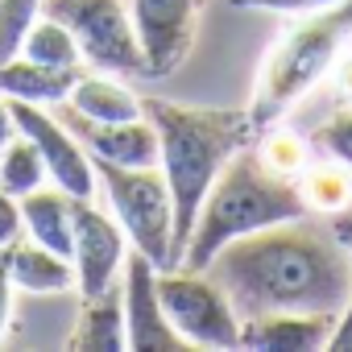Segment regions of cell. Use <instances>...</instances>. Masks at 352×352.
Returning <instances> with one entry per match:
<instances>
[{
    "label": "cell",
    "mask_w": 352,
    "mask_h": 352,
    "mask_svg": "<svg viewBox=\"0 0 352 352\" xmlns=\"http://www.w3.org/2000/svg\"><path fill=\"white\" fill-rule=\"evenodd\" d=\"M204 274L232 298L241 319L278 311L340 315L352 290V253L336 228L298 216L228 241Z\"/></svg>",
    "instance_id": "1"
},
{
    "label": "cell",
    "mask_w": 352,
    "mask_h": 352,
    "mask_svg": "<svg viewBox=\"0 0 352 352\" xmlns=\"http://www.w3.org/2000/svg\"><path fill=\"white\" fill-rule=\"evenodd\" d=\"M141 112L157 133V166L174 199V265H179L195 216L220 166L257 141L249 108H191L162 96H141Z\"/></svg>",
    "instance_id": "2"
},
{
    "label": "cell",
    "mask_w": 352,
    "mask_h": 352,
    "mask_svg": "<svg viewBox=\"0 0 352 352\" xmlns=\"http://www.w3.org/2000/svg\"><path fill=\"white\" fill-rule=\"evenodd\" d=\"M298 216H307L298 179L274 174L261 162L257 145H245L220 166L216 183L208 187L179 265L183 270H208V261L228 241L249 236V232L270 228V224H282V220H298Z\"/></svg>",
    "instance_id": "3"
},
{
    "label": "cell",
    "mask_w": 352,
    "mask_h": 352,
    "mask_svg": "<svg viewBox=\"0 0 352 352\" xmlns=\"http://www.w3.org/2000/svg\"><path fill=\"white\" fill-rule=\"evenodd\" d=\"M348 42H352V0H340V5L319 13H302L261 58L249 100L257 133L278 124L323 75H331V63Z\"/></svg>",
    "instance_id": "4"
},
{
    "label": "cell",
    "mask_w": 352,
    "mask_h": 352,
    "mask_svg": "<svg viewBox=\"0 0 352 352\" xmlns=\"http://www.w3.org/2000/svg\"><path fill=\"white\" fill-rule=\"evenodd\" d=\"M91 166L133 249L145 253L157 270H174V199L162 166H116V162H91Z\"/></svg>",
    "instance_id": "5"
},
{
    "label": "cell",
    "mask_w": 352,
    "mask_h": 352,
    "mask_svg": "<svg viewBox=\"0 0 352 352\" xmlns=\"http://www.w3.org/2000/svg\"><path fill=\"white\" fill-rule=\"evenodd\" d=\"M42 13L63 21L91 71L116 79H145V54L133 30L129 0H42Z\"/></svg>",
    "instance_id": "6"
},
{
    "label": "cell",
    "mask_w": 352,
    "mask_h": 352,
    "mask_svg": "<svg viewBox=\"0 0 352 352\" xmlns=\"http://www.w3.org/2000/svg\"><path fill=\"white\" fill-rule=\"evenodd\" d=\"M157 294L162 307L191 348H212V352H232L241 348V315L232 298L204 274V270H157Z\"/></svg>",
    "instance_id": "7"
},
{
    "label": "cell",
    "mask_w": 352,
    "mask_h": 352,
    "mask_svg": "<svg viewBox=\"0 0 352 352\" xmlns=\"http://www.w3.org/2000/svg\"><path fill=\"white\" fill-rule=\"evenodd\" d=\"M129 13L145 54V79L174 75L195 46L204 0H129Z\"/></svg>",
    "instance_id": "8"
},
{
    "label": "cell",
    "mask_w": 352,
    "mask_h": 352,
    "mask_svg": "<svg viewBox=\"0 0 352 352\" xmlns=\"http://www.w3.org/2000/svg\"><path fill=\"white\" fill-rule=\"evenodd\" d=\"M9 104H13L17 133H25L34 141L54 187H63L71 199H96L100 179H96V166H91L87 149L75 141V133L42 104H25V100H9Z\"/></svg>",
    "instance_id": "9"
},
{
    "label": "cell",
    "mask_w": 352,
    "mask_h": 352,
    "mask_svg": "<svg viewBox=\"0 0 352 352\" xmlns=\"http://www.w3.org/2000/svg\"><path fill=\"white\" fill-rule=\"evenodd\" d=\"M120 294H124V340L129 352H183L191 348L174 331L162 294H157V265L145 253H129L120 270Z\"/></svg>",
    "instance_id": "10"
},
{
    "label": "cell",
    "mask_w": 352,
    "mask_h": 352,
    "mask_svg": "<svg viewBox=\"0 0 352 352\" xmlns=\"http://www.w3.org/2000/svg\"><path fill=\"white\" fill-rule=\"evenodd\" d=\"M129 257V236L124 228L104 216L91 199H75V228H71V265H75V290L100 294L112 286L124 270Z\"/></svg>",
    "instance_id": "11"
},
{
    "label": "cell",
    "mask_w": 352,
    "mask_h": 352,
    "mask_svg": "<svg viewBox=\"0 0 352 352\" xmlns=\"http://www.w3.org/2000/svg\"><path fill=\"white\" fill-rule=\"evenodd\" d=\"M75 141L87 149L91 162H116V166H157V133L145 120V112L137 120H91L67 104H58L54 112Z\"/></svg>",
    "instance_id": "12"
},
{
    "label": "cell",
    "mask_w": 352,
    "mask_h": 352,
    "mask_svg": "<svg viewBox=\"0 0 352 352\" xmlns=\"http://www.w3.org/2000/svg\"><path fill=\"white\" fill-rule=\"evenodd\" d=\"M336 315H294V311H278V315H253L241 319V348L253 352H319L327 348Z\"/></svg>",
    "instance_id": "13"
},
{
    "label": "cell",
    "mask_w": 352,
    "mask_h": 352,
    "mask_svg": "<svg viewBox=\"0 0 352 352\" xmlns=\"http://www.w3.org/2000/svg\"><path fill=\"white\" fill-rule=\"evenodd\" d=\"M71 352H129L124 340V294L120 282L104 286L100 294H87L75 319V331L67 336Z\"/></svg>",
    "instance_id": "14"
},
{
    "label": "cell",
    "mask_w": 352,
    "mask_h": 352,
    "mask_svg": "<svg viewBox=\"0 0 352 352\" xmlns=\"http://www.w3.org/2000/svg\"><path fill=\"white\" fill-rule=\"evenodd\" d=\"M21 204V228L30 241L71 257V228H75V199L63 187H38L17 199Z\"/></svg>",
    "instance_id": "15"
},
{
    "label": "cell",
    "mask_w": 352,
    "mask_h": 352,
    "mask_svg": "<svg viewBox=\"0 0 352 352\" xmlns=\"http://www.w3.org/2000/svg\"><path fill=\"white\" fill-rule=\"evenodd\" d=\"M9 270H13V286L25 290V294H63V290H75V265L71 257L21 236L13 241L9 249Z\"/></svg>",
    "instance_id": "16"
},
{
    "label": "cell",
    "mask_w": 352,
    "mask_h": 352,
    "mask_svg": "<svg viewBox=\"0 0 352 352\" xmlns=\"http://www.w3.org/2000/svg\"><path fill=\"white\" fill-rule=\"evenodd\" d=\"M79 75H83V67L63 71V67H42V63L17 54L13 63L0 67V91H5L9 100H25V104L58 108V104L71 96V87H75Z\"/></svg>",
    "instance_id": "17"
},
{
    "label": "cell",
    "mask_w": 352,
    "mask_h": 352,
    "mask_svg": "<svg viewBox=\"0 0 352 352\" xmlns=\"http://www.w3.org/2000/svg\"><path fill=\"white\" fill-rule=\"evenodd\" d=\"M63 104L83 112V116H91V120H137L141 116V100L129 87H120L112 75H100V71L96 75H79Z\"/></svg>",
    "instance_id": "18"
},
{
    "label": "cell",
    "mask_w": 352,
    "mask_h": 352,
    "mask_svg": "<svg viewBox=\"0 0 352 352\" xmlns=\"http://www.w3.org/2000/svg\"><path fill=\"white\" fill-rule=\"evenodd\" d=\"M298 191H302V204L307 212H319V216H340L348 204H352V170L336 157L327 162H307L302 174H298Z\"/></svg>",
    "instance_id": "19"
},
{
    "label": "cell",
    "mask_w": 352,
    "mask_h": 352,
    "mask_svg": "<svg viewBox=\"0 0 352 352\" xmlns=\"http://www.w3.org/2000/svg\"><path fill=\"white\" fill-rule=\"evenodd\" d=\"M46 179L50 174H46V162L34 149V141L25 133H13L5 141V149H0V191H9V195L21 199V195L38 191Z\"/></svg>",
    "instance_id": "20"
},
{
    "label": "cell",
    "mask_w": 352,
    "mask_h": 352,
    "mask_svg": "<svg viewBox=\"0 0 352 352\" xmlns=\"http://www.w3.org/2000/svg\"><path fill=\"white\" fill-rule=\"evenodd\" d=\"M21 54L34 58V63H42V67H63V71H75V67L83 63L79 42L71 38V30H67L63 21H54V17H46V13L30 25Z\"/></svg>",
    "instance_id": "21"
},
{
    "label": "cell",
    "mask_w": 352,
    "mask_h": 352,
    "mask_svg": "<svg viewBox=\"0 0 352 352\" xmlns=\"http://www.w3.org/2000/svg\"><path fill=\"white\" fill-rule=\"evenodd\" d=\"M257 153H261V162L274 170V174H286V179H298L302 174V166H307V153H311V145L298 137V133H290V129H261L257 133Z\"/></svg>",
    "instance_id": "22"
},
{
    "label": "cell",
    "mask_w": 352,
    "mask_h": 352,
    "mask_svg": "<svg viewBox=\"0 0 352 352\" xmlns=\"http://www.w3.org/2000/svg\"><path fill=\"white\" fill-rule=\"evenodd\" d=\"M38 17H42V0H0V67L21 54L25 34Z\"/></svg>",
    "instance_id": "23"
},
{
    "label": "cell",
    "mask_w": 352,
    "mask_h": 352,
    "mask_svg": "<svg viewBox=\"0 0 352 352\" xmlns=\"http://www.w3.org/2000/svg\"><path fill=\"white\" fill-rule=\"evenodd\" d=\"M315 149H319L323 157H336V162H344V166L352 170V112H348V108L336 112L331 120H323V124L315 129Z\"/></svg>",
    "instance_id": "24"
},
{
    "label": "cell",
    "mask_w": 352,
    "mask_h": 352,
    "mask_svg": "<svg viewBox=\"0 0 352 352\" xmlns=\"http://www.w3.org/2000/svg\"><path fill=\"white\" fill-rule=\"evenodd\" d=\"M232 9H270V13H290V17H302V13H319V9H331L340 0H228Z\"/></svg>",
    "instance_id": "25"
},
{
    "label": "cell",
    "mask_w": 352,
    "mask_h": 352,
    "mask_svg": "<svg viewBox=\"0 0 352 352\" xmlns=\"http://www.w3.org/2000/svg\"><path fill=\"white\" fill-rule=\"evenodd\" d=\"M21 236H25V228H21V204H17V195L0 191V249H9Z\"/></svg>",
    "instance_id": "26"
},
{
    "label": "cell",
    "mask_w": 352,
    "mask_h": 352,
    "mask_svg": "<svg viewBox=\"0 0 352 352\" xmlns=\"http://www.w3.org/2000/svg\"><path fill=\"white\" fill-rule=\"evenodd\" d=\"M13 249V245H9ZM9 249H0V344H5V331H9V315H13V270H9Z\"/></svg>",
    "instance_id": "27"
},
{
    "label": "cell",
    "mask_w": 352,
    "mask_h": 352,
    "mask_svg": "<svg viewBox=\"0 0 352 352\" xmlns=\"http://www.w3.org/2000/svg\"><path fill=\"white\" fill-rule=\"evenodd\" d=\"M327 352H352V290L331 323V336H327Z\"/></svg>",
    "instance_id": "28"
},
{
    "label": "cell",
    "mask_w": 352,
    "mask_h": 352,
    "mask_svg": "<svg viewBox=\"0 0 352 352\" xmlns=\"http://www.w3.org/2000/svg\"><path fill=\"white\" fill-rule=\"evenodd\" d=\"M331 83H336V91H340L344 100H352V50H348V46H344L340 58L331 63Z\"/></svg>",
    "instance_id": "29"
},
{
    "label": "cell",
    "mask_w": 352,
    "mask_h": 352,
    "mask_svg": "<svg viewBox=\"0 0 352 352\" xmlns=\"http://www.w3.org/2000/svg\"><path fill=\"white\" fill-rule=\"evenodd\" d=\"M17 133V120H13V104H9V96L0 91V149H5V141Z\"/></svg>",
    "instance_id": "30"
},
{
    "label": "cell",
    "mask_w": 352,
    "mask_h": 352,
    "mask_svg": "<svg viewBox=\"0 0 352 352\" xmlns=\"http://www.w3.org/2000/svg\"><path fill=\"white\" fill-rule=\"evenodd\" d=\"M336 236L344 241V249L352 253V224H336Z\"/></svg>",
    "instance_id": "31"
}]
</instances>
